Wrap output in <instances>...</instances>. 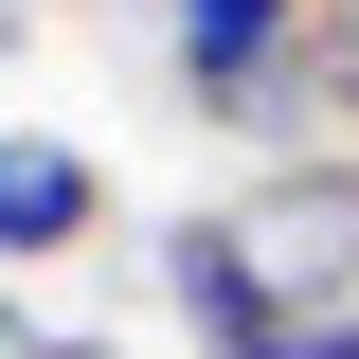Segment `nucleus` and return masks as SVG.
I'll use <instances>...</instances> for the list:
<instances>
[{
  "mask_svg": "<svg viewBox=\"0 0 359 359\" xmlns=\"http://www.w3.org/2000/svg\"><path fill=\"white\" fill-rule=\"evenodd\" d=\"M0 359H54V323H36V306H18V287H0Z\"/></svg>",
  "mask_w": 359,
  "mask_h": 359,
  "instance_id": "5",
  "label": "nucleus"
},
{
  "mask_svg": "<svg viewBox=\"0 0 359 359\" xmlns=\"http://www.w3.org/2000/svg\"><path fill=\"white\" fill-rule=\"evenodd\" d=\"M54 359H126V341H54Z\"/></svg>",
  "mask_w": 359,
  "mask_h": 359,
  "instance_id": "6",
  "label": "nucleus"
},
{
  "mask_svg": "<svg viewBox=\"0 0 359 359\" xmlns=\"http://www.w3.org/2000/svg\"><path fill=\"white\" fill-rule=\"evenodd\" d=\"M287 359H359V306H323V323H287Z\"/></svg>",
  "mask_w": 359,
  "mask_h": 359,
  "instance_id": "4",
  "label": "nucleus"
},
{
  "mask_svg": "<svg viewBox=\"0 0 359 359\" xmlns=\"http://www.w3.org/2000/svg\"><path fill=\"white\" fill-rule=\"evenodd\" d=\"M72 233H108V162L72 126H0V269L72 252Z\"/></svg>",
  "mask_w": 359,
  "mask_h": 359,
  "instance_id": "3",
  "label": "nucleus"
},
{
  "mask_svg": "<svg viewBox=\"0 0 359 359\" xmlns=\"http://www.w3.org/2000/svg\"><path fill=\"white\" fill-rule=\"evenodd\" d=\"M216 216H233V252H252L269 287H287V323L359 306V144H306V162H269V180H233Z\"/></svg>",
  "mask_w": 359,
  "mask_h": 359,
  "instance_id": "1",
  "label": "nucleus"
},
{
  "mask_svg": "<svg viewBox=\"0 0 359 359\" xmlns=\"http://www.w3.org/2000/svg\"><path fill=\"white\" fill-rule=\"evenodd\" d=\"M162 306L198 323V359H287V287L233 252V216H180L162 233Z\"/></svg>",
  "mask_w": 359,
  "mask_h": 359,
  "instance_id": "2",
  "label": "nucleus"
}]
</instances>
